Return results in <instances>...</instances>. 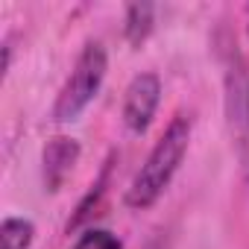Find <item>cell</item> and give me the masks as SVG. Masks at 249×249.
<instances>
[{
	"label": "cell",
	"instance_id": "6da1fadb",
	"mask_svg": "<svg viewBox=\"0 0 249 249\" xmlns=\"http://www.w3.org/2000/svg\"><path fill=\"white\" fill-rule=\"evenodd\" d=\"M188 147H191V117L176 114L167 123V129L161 132V138L156 141V147L150 150V156L144 159L132 185L126 188V205L135 211L156 205L161 199V194L170 188L179 164L185 161Z\"/></svg>",
	"mask_w": 249,
	"mask_h": 249
},
{
	"label": "cell",
	"instance_id": "7a4b0ae2",
	"mask_svg": "<svg viewBox=\"0 0 249 249\" xmlns=\"http://www.w3.org/2000/svg\"><path fill=\"white\" fill-rule=\"evenodd\" d=\"M223 59V111L231 150L237 156L240 173L249 182V65L240 47L229 38L220 50Z\"/></svg>",
	"mask_w": 249,
	"mask_h": 249
},
{
	"label": "cell",
	"instance_id": "3957f363",
	"mask_svg": "<svg viewBox=\"0 0 249 249\" xmlns=\"http://www.w3.org/2000/svg\"><path fill=\"white\" fill-rule=\"evenodd\" d=\"M106 71H108V53H106V47L100 41H88L82 47V53L76 56L73 71L68 73L65 85L59 88V97L53 103V120L56 123L76 120L91 106V100L97 97V91L103 88Z\"/></svg>",
	"mask_w": 249,
	"mask_h": 249
},
{
	"label": "cell",
	"instance_id": "277c9868",
	"mask_svg": "<svg viewBox=\"0 0 249 249\" xmlns=\"http://www.w3.org/2000/svg\"><path fill=\"white\" fill-rule=\"evenodd\" d=\"M161 100V79L156 73H138L123 97V123L132 135H144Z\"/></svg>",
	"mask_w": 249,
	"mask_h": 249
},
{
	"label": "cell",
	"instance_id": "5b68a950",
	"mask_svg": "<svg viewBox=\"0 0 249 249\" xmlns=\"http://www.w3.org/2000/svg\"><path fill=\"white\" fill-rule=\"evenodd\" d=\"M76 161H79V144L73 138H65V135L50 138V144L44 147V188L59 191Z\"/></svg>",
	"mask_w": 249,
	"mask_h": 249
},
{
	"label": "cell",
	"instance_id": "8992f818",
	"mask_svg": "<svg viewBox=\"0 0 249 249\" xmlns=\"http://www.w3.org/2000/svg\"><path fill=\"white\" fill-rule=\"evenodd\" d=\"M156 27V6L153 3H132L126 6V15H123V36L132 47H141L150 33Z\"/></svg>",
	"mask_w": 249,
	"mask_h": 249
},
{
	"label": "cell",
	"instance_id": "52a82bcc",
	"mask_svg": "<svg viewBox=\"0 0 249 249\" xmlns=\"http://www.w3.org/2000/svg\"><path fill=\"white\" fill-rule=\"evenodd\" d=\"M36 240V226L27 217H6L0 226V249H30Z\"/></svg>",
	"mask_w": 249,
	"mask_h": 249
},
{
	"label": "cell",
	"instance_id": "ba28073f",
	"mask_svg": "<svg viewBox=\"0 0 249 249\" xmlns=\"http://www.w3.org/2000/svg\"><path fill=\"white\" fill-rule=\"evenodd\" d=\"M71 249H123V243L108 229H85Z\"/></svg>",
	"mask_w": 249,
	"mask_h": 249
},
{
	"label": "cell",
	"instance_id": "9c48e42d",
	"mask_svg": "<svg viewBox=\"0 0 249 249\" xmlns=\"http://www.w3.org/2000/svg\"><path fill=\"white\" fill-rule=\"evenodd\" d=\"M246 30H249V6H246Z\"/></svg>",
	"mask_w": 249,
	"mask_h": 249
}]
</instances>
